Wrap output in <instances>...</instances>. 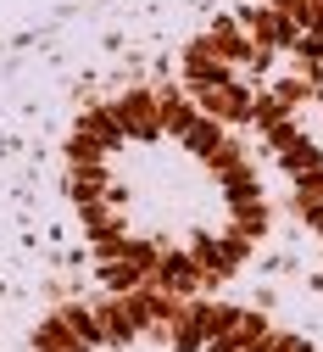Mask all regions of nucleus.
<instances>
[{
    "label": "nucleus",
    "instance_id": "obj_1",
    "mask_svg": "<svg viewBox=\"0 0 323 352\" xmlns=\"http://www.w3.org/2000/svg\"><path fill=\"white\" fill-rule=\"evenodd\" d=\"M62 190L106 296H223L273 235L251 140L201 112L178 78L84 101L62 140Z\"/></svg>",
    "mask_w": 323,
    "mask_h": 352
},
{
    "label": "nucleus",
    "instance_id": "obj_2",
    "mask_svg": "<svg viewBox=\"0 0 323 352\" xmlns=\"http://www.w3.org/2000/svg\"><path fill=\"white\" fill-rule=\"evenodd\" d=\"M173 78L251 140L279 173L290 218L323 246V0H240L206 17Z\"/></svg>",
    "mask_w": 323,
    "mask_h": 352
}]
</instances>
